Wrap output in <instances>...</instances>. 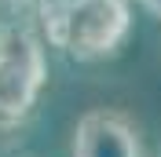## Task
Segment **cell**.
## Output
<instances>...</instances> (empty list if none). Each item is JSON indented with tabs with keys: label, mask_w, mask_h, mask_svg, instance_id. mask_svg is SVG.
<instances>
[{
	"label": "cell",
	"mask_w": 161,
	"mask_h": 157,
	"mask_svg": "<svg viewBox=\"0 0 161 157\" xmlns=\"http://www.w3.org/2000/svg\"><path fill=\"white\" fill-rule=\"evenodd\" d=\"M73 157H143V143L125 113L88 110L73 128Z\"/></svg>",
	"instance_id": "cell-3"
},
{
	"label": "cell",
	"mask_w": 161,
	"mask_h": 157,
	"mask_svg": "<svg viewBox=\"0 0 161 157\" xmlns=\"http://www.w3.org/2000/svg\"><path fill=\"white\" fill-rule=\"evenodd\" d=\"M48 80V62L40 40L26 30L4 33L0 48V117L19 121L37 106Z\"/></svg>",
	"instance_id": "cell-2"
},
{
	"label": "cell",
	"mask_w": 161,
	"mask_h": 157,
	"mask_svg": "<svg viewBox=\"0 0 161 157\" xmlns=\"http://www.w3.org/2000/svg\"><path fill=\"white\" fill-rule=\"evenodd\" d=\"M128 33V0H62L48 11V40L77 62L117 55Z\"/></svg>",
	"instance_id": "cell-1"
},
{
	"label": "cell",
	"mask_w": 161,
	"mask_h": 157,
	"mask_svg": "<svg viewBox=\"0 0 161 157\" xmlns=\"http://www.w3.org/2000/svg\"><path fill=\"white\" fill-rule=\"evenodd\" d=\"M139 4H143L147 11H150L154 19H161V0H139Z\"/></svg>",
	"instance_id": "cell-4"
},
{
	"label": "cell",
	"mask_w": 161,
	"mask_h": 157,
	"mask_svg": "<svg viewBox=\"0 0 161 157\" xmlns=\"http://www.w3.org/2000/svg\"><path fill=\"white\" fill-rule=\"evenodd\" d=\"M4 33H8V30H0V48H4Z\"/></svg>",
	"instance_id": "cell-5"
}]
</instances>
